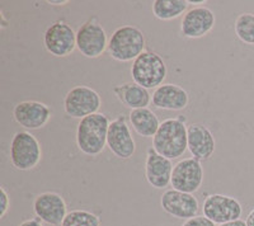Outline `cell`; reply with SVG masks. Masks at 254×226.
I'll return each mask as SVG.
<instances>
[{
  "label": "cell",
  "instance_id": "15",
  "mask_svg": "<svg viewBox=\"0 0 254 226\" xmlns=\"http://www.w3.org/2000/svg\"><path fill=\"white\" fill-rule=\"evenodd\" d=\"M160 206L165 214L176 219L188 220L197 216L199 202L193 194L185 193L177 189H167L160 197Z\"/></svg>",
  "mask_w": 254,
  "mask_h": 226
},
{
  "label": "cell",
  "instance_id": "8",
  "mask_svg": "<svg viewBox=\"0 0 254 226\" xmlns=\"http://www.w3.org/2000/svg\"><path fill=\"white\" fill-rule=\"evenodd\" d=\"M44 46L50 55L67 57L76 50V31L67 20H55L45 31Z\"/></svg>",
  "mask_w": 254,
  "mask_h": 226
},
{
  "label": "cell",
  "instance_id": "24",
  "mask_svg": "<svg viewBox=\"0 0 254 226\" xmlns=\"http://www.w3.org/2000/svg\"><path fill=\"white\" fill-rule=\"evenodd\" d=\"M10 209V197L5 187H0V219H4Z\"/></svg>",
  "mask_w": 254,
  "mask_h": 226
},
{
  "label": "cell",
  "instance_id": "29",
  "mask_svg": "<svg viewBox=\"0 0 254 226\" xmlns=\"http://www.w3.org/2000/svg\"><path fill=\"white\" fill-rule=\"evenodd\" d=\"M190 5L192 6H203V4H206L207 1L206 0H199V1H194V0H188Z\"/></svg>",
  "mask_w": 254,
  "mask_h": 226
},
{
  "label": "cell",
  "instance_id": "17",
  "mask_svg": "<svg viewBox=\"0 0 254 226\" xmlns=\"http://www.w3.org/2000/svg\"><path fill=\"white\" fill-rule=\"evenodd\" d=\"M216 140L214 133L203 123L188 125V151L198 162L203 163L214 157Z\"/></svg>",
  "mask_w": 254,
  "mask_h": 226
},
{
  "label": "cell",
  "instance_id": "19",
  "mask_svg": "<svg viewBox=\"0 0 254 226\" xmlns=\"http://www.w3.org/2000/svg\"><path fill=\"white\" fill-rule=\"evenodd\" d=\"M112 92L120 103L131 111L147 108L151 105L150 92L142 88L141 85L136 84L135 81L116 85L112 88Z\"/></svg>",
  "mask_w": 254,
  "mask_h": 226
},
{
  "label": "cell",
  "instance_id": "10",
  "mask_svg": "<svg viewBox=\"0 0 254 226\" xmlns=\"http://www.w3.org/2000/svg\"><path fill=\"white\" fill-rule=\"evenodd\" d=\"M107 148L117 159L128 160L136 153V142L131 132V126L124 114H120L110 123L107 135Z\"/></svg>",
  "mask_w": 254,
  "mask_h": 226
},
{
  "label": "cell",
  "instance_id": "16",
  "mask_svg": "<svg viewBox=\"0 0 254 226\" xmlns=\"http://www.w3.org/2000/svg\"><path fill=\"white\" fill-rule=\"evenodd\" d=\"M173 168L174 166L171 159L158 154L153 148L147 149L145 159V178L153 188H168L171 184Z\"/></svg>",
  "mask_w": 254,
  "mask_h": 226
},
{
  "label": "cell",
  "instance_id": "11",
  "mask_svg": "<svg viewBox=\"0 0 254 226\" xmlns=\"http://www.w3.org/2000/svg\"><path fill=\"white\" fill-rule=\"evenodd\" d=\"M203 177L202 163L192 157L186 158L174 164L171 186L177 191L193 194L202 186Z\"/></svg>",
  "mask_w": 254,
  "mask_h": 226
},
{
  "label": "cell",
  "instance_id": "14",
  "mask_svg": "<svg viewBox=\"0 0 254 226\" xmlns=\"http://www.w3.org/2000/svg\"><path fill=\"white\" fill-rule=\"evenodd\" d=\"M13 119L24 131H35L44 128L52 117L51 108L40 101H23L14 106Z\"/></svg>",
  "mask_w": 254,
  "mask_h": 226
},
{
  "label": "cell",
  "instance_id": "9",
  "mask_svg": "<svg viewBox=\"0 0 254 226\" xmlns=\"http://www.w3.org/2000/svg\"><path fill=\"white\" fill-rule=\"evenodd\" d=\"M202 214L212 223L221 224L239 220L243 214V206L239 200L231 196L212 193L206 196L202 205Z\"/></svg>",
  "mask_w": 254,
  "mask_h": 226
},
{
  "label": "cell",
  "instance_id": "21",
  "mask_svg": "<svg viewBox=\"0 0 254 226\" xmlns=\"http://www.w3.org/2000/svg\"><path fill=\"white\" fill-rule=\"evenodd\" d=\"M188 9V0H155L151 4V12L154 17L163 22L183 17Z\"/></svg>",
  "mask_w": 254,
  "mask_h": 226
},
{
  "label": "cell",
  "instance_id": "7",
  "mask_svg": "<svg viewBox=\"0 0 254 226\" xmlns=\"http://www.w3.org/2000/svg\"><path fill=\"white\" fill-rule=\"evenodd\" d=\"M102 107V97L88 85H76L65 94L64 111L70 118L83 119L90 114L98 113Z\"/></svg>",
  "mask_w": 254,
  "mask_h": 226
},
{
  "label": "cell",
  "instance_id": "26",
  "mask_svg": "<svg viewBox=\"0 0 254 226\" xmlns=\"http://www.w3.org/2000/svg\"><path fill=\"white\" fill-rule=\"evenodd\" d=\"M18 226H44L42 221L37 218H32V219H27V220L22 221Z\"/></svg>",
  "mask_w": 254,
  "mask_h": 226
},
{
  "label": "cell",
  "instance_id": "4",
  "mask_svg": "<svg viewBox=\"0 0 254 226\" xmlns=\"http://www.w3.org/2000/svg\"><path fill=\"white\" fill-rule=\"evenodd\" d=\"M131 78L136 84L150 90L164 84L168 67L163 57L153 50H146L131 65Z\"/></svg>",
  "mask_w": 254,
  "mask_h": 226
},
{
  "label": "cell",
  "instance_id": "1",
  "mask_svg": "<svg viewBox=\"0 0 254 226\" xmlns=\"http://www.w3.org/2000/svg\"><path fill=\"white\" fill-rule=\"evenodd\" d=\"M151 148L168 159H178L188 150V125L185 116L167 118L153 137Z\"/></svg>",
  "mask_w": 254,
  "mask_h": 226
},
{
  "label": "cell",
  "instance_id": "23",
  "mask_svg": "<svg viewBox=\"0 0 254 226\" xmlns=\"http://www.w3.org/2000/svg\"><path fill=\"white\" fill-rule=\"evenodd\" d=\"M61 226H101V218L88 210H72L67 212Z\"/></svg>",
  "mask_w": 254,
  "mask_h": 226
},
{
  "label": "cell",
  "instance_id": "27",
  "mask_svg": "<svg viewBox=\"0 0 254 226\" xmlns=\"http://www.w3.org/2000/svg\"><path fill=\"white\" fill-rule=\"evenodd\" d=\"M217 226H247V223L244 220H242V219H239V220L230 221V223L221 224V225H217Z\"/></svg>",
  "mask_w": 254,
  "mask_h": 226
},
{
  "label": "cell",
  "instance_id": "12",
  "mask_svg": "<svg viewBox=\"0 0 254 226\" xmlns=\"http://www.w3.org/2000/svg\"><path fill=\"white\" fill-rule=\"evenodd\" d=\"M33 214L42 223L51 226H61L67 215V205L65 198L58 192H42L37 194L32 203Z\"/></svg>",
  "mask_w": 254,
  "mask_h": 226
},
{
  "label": "cell",
  "instance_id": "6",
  "mask_svg": "<svg viewBox=\"0 0 254 226\" xmlns=\"http://www.w3.org/2000/svg\"><path fill=\"white\" fill-rule=\"evenodd\" d=\"M107 32L97 17H90L76 29V50L88 58H98L108 49Z\"/></svg>",
  "mask_w": 254,
  "mask_h": 226
},
{
  "label": "cell",
  "instance_id": "3",
  "mask_svg": "<svg viewBox=\"0 0 254 226\" xmlns=\"http://www.w3.org/2000/svg\"><path fill=\"white\" fill-rule=\"evenodd\" d=\"M146 50V37L142 29L132 24H124L113 31L107 53L117 62H133Z\"/></svg>",
  "mask_w": 254,
  "mask_h": 226
},
{
  "label": "cell",
  "instance_id": "20",
  "mask_svg": "<svg viewBox=\"0 0 254 226\" xmlns=\"http://www.w3.org/2000/svg\"><path fill=\"white\" fill-rule=\"evenodd\" d=\"M128 122L132 130L139 136L145 137V139H150V137L153 139L162 123L159 121L155 112H153L149 107L130 111Z\"/></svg>",
  "mask_w": 254,
  "mask_h": 226
},
{
  "label": "cell",
  "instance_id": "25",
  "mask_svg": "<svg viewBox=\"0 0 254 226\" xmlns=\"http://www.w3.org/2000/svg\"><path fill=\"white\" fill-rule=\"evenodd\" d=\"M182 226H216V224L212 223L210 219L205 218V216H194L192 219H188L185 223L182 224Z\"/></svg>",
  "mask_w": 254,
  "mask_h": 226
},
{
  "label": "cell",
  "instance_id": "5",
  "mask_svg": "<svg viewBox=\"0 0 254 226\" xmlns=\"http://www.w3.org/2000/svg\"><path fill=\"white\" fill-rule=\"evenodd\" d=\"M9 160L17 170L29 171L37 168L42 160V145L29 131H18L9 146Z\"/></svg>",
  "mask_w": 254,
  "mask_h": 226
},
{
  "label": "cell",
  "instance_id": "13",
  "mask_svg": "<svg viewBox=\"0 0 254 226\" xmlns=\"http://www.w3.org/2000/svg\"><path fill=\"white\" fill-rule=\"evenodd\" d=\"M216 15L208 6H192L181 20V35L187 40H198L215 28Z\"/></svg>",
  "mask_w": 254,
  "mask_h": 226
},
{
  "label": "cell",
  "instance_id": "28",
  "mask_svg": "<svg viewBox=\"0 0 254 226\" xmlns=\"http://www.w3.org/2000/svg\"><path fill=\"white\" fill-rule=\"evenodd\" d=\"M246 223H247V226H254V209H252L251 212L248 214Z\"/></svg>",
  "mask_w": 254,
  "mask_h": 226
},
{
  "label": "cell",
  "instance_id": "30",
  "mask_svg": "<svg viewBox=\"0 0 254 226\" xmlns=\"http://www.w3.org/2000/svg\"><path fill=\"white\" fill-rule=\"evenodd\" d=\"M49 4H51V5H65V4H67L69 1L67 0H63V1H55V0H50V1H47Z\"/></svg>",
  "mask_w": 254,
  "mask_h": 226
},
{
  "label": "cell",
  "instance_id": "18",
  "mask_svg": "<svg viewBox=\"0 0 254 226\" xmlns=\"http://www.w3.org/2000/svg\"><path fill=\"white\" fill-rule=\"evenodd\" d=\"M151 105L158 110L179 112L190 105V94L181 85L164 83L151 94Z\"/></svg>",
  "mask_w": 254,
  "mask_h": 226
},
{
  "label": "cell",
  "instance_id": "2",
  "mask_svg": "<svg viewBox=\"0 0 254 226\" xmlns=\"http://www.w3.org/2000/svg\"><path fill=\"white\" fill-rule=\"evenodd\" d=\"M110 118L104 113H94L80 119L76 127L75 141L79 151L87 157H98L107 146Z\"/></svg>",
  "mask_w": 254,
  "mask_h": 226
},
{
  "label": "cell",
  "instance_id": "22",
  "mask_svg": "<svg viewBox=\"0 0 254 226\" xmlns=\"http://www.w3.org/2000/svg\"><path fill=\"white\" fill-rule=\"evenodd\" d=\"M234 32L243 44L254 46V13H242L234 23Z\"/></svg>",
  "mask_w": 254,
  "mask_h": 226
}]
</instances>
